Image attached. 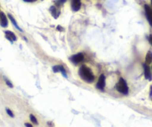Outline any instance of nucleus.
I'll use <instances>...</instances> for the list:
<instances>
[{
    "mask_svg": "<svg viewBox=\"0 0 152 127\" xmlns=\"http://www.w3.org/2000/svg\"><path fill=\"white\" fill-rule=\"evenodd\" d=\"M78 73H79L80 77H81L84 81H85L86 82H93V80H94L95 79L94 75H93L91 70L89 68H87V66H85V65H82V66L80 68Z\"/></svg>",
    "mask_w": 152,
    "mask_h": 127,
    "instance_id": "nucleus-1",
    "label": "nucleus"
},
{
    "mask_svg": "<svg viewBox=\"0 0 152 127\" xmlns=\"http://www.w3.org/2000/svg\"><path fill=\"white\" fill-rule=\"evenodd\" d=\"M116 90L122 94H128V84H127L126 81L124 79L121 78L119 79V82L116 84Z\"/></svg>",
    "mask_w": 152,
    "mask_h": 127,
    "instance_id": "nucleus-2",
    "label": "nucleus"
},
{
    "mask_svg": "<svg viewBox=\"0 0 152 127\" xmlns=\"http://www.w3.org/2000/svg\"><path fill=\"white\" fill-rule=\"evenodd\" d=\"M84 56L82 53H78V54H76V55H72V56L69 58V60L72 61V62L74 63L75 65H77V64H78V63L84 61Z\"/></svg>",
    "mask_w": 152,
    "mask_h": 127,
    "instance_id": "nucleus-3",
    "label": "nucleus"
},
{
    "mask_svg": "<svg viewBox=\"0 0 152 127\" xmlns=\"http://www.w3.org/2000/svg\"><path fill=\"white\" fill-rule=\"evenodd\" d=\"M145 11L146 17H147V20H148L149 24L152 27V8L149 5H145Z\"/></svg>",
    "mask_w": 152,
    "mask_h": 127,
    "instance_id": "nucleus-4",
    "label": "nucleus"
},
{
    "mask_svg": "<svg viewBox=\"0 0 152 127\" xmlns=\"http://www.w3.org/2000/svg\"><path fill=\"white\" fill-rule=\"evenodd\" d=\"M143 68H144L145 78L146 79L149 80V81H151L152 76L151 73V69L150 68H149L148 65H147V64H143Z\"/></svg>",
    "mask_w": 152,
    "mask_h": 127,
    "instance_id": "nucleus-5",
    "label": "nucleus"
},
{
    "mask_svg": "<svg viewBox=\"0 0 152 127\" xmlns=\"http://www.w3.org/2000/svg\"><path fill=\"white\" fill-rule=\"evenodd\" d=\"M104 87H105V76L104 75L102 74V75L100 76V77H99V81H98L97 84H96V87H97L98 89H99V90H104Z\"/></svg>",
    "mask_w": 152,
    "mask_h": 127,
    "instance_id": "nucleus-6",
    "label": "nucleus"
},
{
    "mask_svg": "<svg viewBox=\"0 0 152 127\" xmlns=\"http://www.w3.org/2000/svg\"><path fill=\"white\" fill-rule=\"evenodd\" d=\"M0 24L3 28L7 27L8 25V19H7L6 15L3 12H0Z\"/></svg>",
    "mask_w": 152,
    "mask_h": 127,
    "instance_id": "nucleus-7",
    "label": "nucleus"
},
{
    "mask_svg": "<svg viewBox=\"0 0 152 127\" xmlns=\"http://www.w3.org/2000/svg\"><path fill=\"white\" fill-rule=\"evenodd\" d=\"M81 0H72V8L74 11H78L81 8Z\"/></svg>",
    "mask_w": 152,
    "mask_h": 127,
    "instance_id": "nucleus-8",
    "label": "nucleus"
},
{
    "mask_svg": "<svg viewBox=\"0 0 152 127\" xmlns=\"http://www.w3.org/2000/svg\"><path fill=\"white\" fill-rule=\"evenodd\" d=\"M5 37L11 42L16 41V40H17V37H16V35L12 32H11V31H5Z\"/></svg>",
    "mask_w": 152,
    "mask_h": 127,
    "instance_id": "nucleus-9",
    "label": "nucleus"
},
{
    "mask_svg": "<svg viewBox=\"0 0 152 127\" xmlns=\"http://www.w3.org/2000/svg\"><path fill=\"white\" fill-rule=\"evenodd\" d=\"M50 12H51V14H52V15L53 16V17H55V19L58 18V16H59V14H60L59 10H58V8H57V7H55V6L51 7V8H50Z\"/></svg>",
    "mask_w": 152,
    "mask_h": 127,
    "instance_id": "nucleus-10",
    "label": "nucleus"
},
{
    "mask_svg": "<svg viewBox=\"0 0 152 127\" xmlns=\"http://www.w3.org/2000/svg\"><path fill=\"white\" fill-rule=\"evenodd\" d=\"M152 63V52L151 51H148L145 57V64L150 65Z\"/></svg>",
    "mask_w": 152,
    "mask_h": 127,
    "instance_id": "nucleus-11",
    "label": "nucleus"
},
{
    "mask_svg": "<svg viewBox=\"0 0 152 127\" xmlns=\"http://www.w3.org/2000/svg\"><path fill=\"white\" fill-rule=\"evenodd\" d=\"M8 17H9V19H10V20H11V23H12V24L14 25V26H15V27L17 28V29H18L19 31H20V32H22V31H23V30H22V29H20V26H18V24H17V22H16V20H14V17H12V15H11V14H8Z\"/></svg>",
    "mask_w": 152,
    "mask_h": 127,
    "instance_id": "nucleus-12",
    "label": "nucleus"
},
{
    "mask_svg": "<svg viewBox=\"0 0 152 127\" xmlns=\"http://www.w3.org/2000/svg\"><path fill=\"white\" fill-rule=\"evenodd\" d=\"M61 65H56V66H54L52 68V70L55 73H58V72H61Z\"/></svg>",
    "mask_w": 152,
    "mask_h": 127,
    "instance_id": "nucleus-13",
    "label": "nucleus"
},
{
    "mask_svg": "<svg viewBox=\"0 0 152 127\" xmlns=\"http://www.w3.org/2000/svg\"><path fill=\"white\" fill-rule=\"evenodd\" d=\"M30 119H31V120L32 123H35V124H38V122H37V120L36 117H35L33 115H30Z\"/></svg>",
    "mask_w": 152,
    "mask_h": 127,
    "instance_id": "nucleus-14",
    "label": "nucleus"
},
{
    "mask_svg": "<svg viewBox=\"0 0 152 127\" xmlns=\"http://www.w3.org/2000/svg\"><path fill=\"white\" fill-rule=\"evenodd\" d=\"M66 0H55V2L58 5H62Z\"/></svg>",
    "mask_w": 152,
    "mask_h": 127,
    "instance_id": "nucleus-15",
    "label": "nucleus"
},
{
    "mask_svg": "<svg viewBox=\"0 0 152 127\" xmlns=\"http://www.w3.org/2000/svg\"><path fill=\"white\" fill-rule=\"evenodd\" d=\"M5 83H6L7 85H8V87H11V88H12V87H13V84H12V83H11V81H9V80L7 79L6 78H5Z\"/></svg>",
    "mask_w": 152,
    "mask_h": 127,
    "instance_id": "nucleus-16",
    "label": "nucleus"
},
{
    "mask_svg": "<svg viewBox=\"0 0 152 127\" xmlns=\"http://www.w3.org/2000/svg\"><path fill=\"white\" fill-rule=\"evenodd\" d=\"M6 112H7V114H8V115H9L10 117H14V114H13V112H11V111L10 110V109H6Z\"/></svg>",
    "mask_w": 152,
    "mask_h": 127,
    "instance_id": "nucleus-17",
    "label": "nucleus"
},
{
    "mask_svg": "<svg viewBox=\"0 0 152 127\" xmlns=\"http://www.w3.org/2000/svg\"><path fill=\"white\" fill-rule=\"evenodd\" d=\"M148 41H149V43H151V46H152V34H151L150 35H149Z\"/></svg>",
    "mask_w": 152,
    "mask_h": 127,
    "instance_id": "nucleus-18",
    "label": "nucleus"
},
{
    "mask_svg": "<svg viewBox=\"0 0 152 127\" xmlns=\"http://www.w3.org/2000/svg\"><path fill=\"white\" fill-rule=\"evenodd\" d=\"M25 2H36L37 0H23Z\"/></svg>",
    "mask_w": 152,
    "mask_h": 127,
    "instance_id": "nucleus-19",
    "label": "nucleus"
},
{
    "mask_svg": "<svg viewBox=\"0 0 152 127\" xmlns=\"http://www.w3.org/2000/svg\"><path fill=\"white\" fill-rule=\"evenodd\" d=\"M150 97H152V86L151 87L150 89Z\"/></svg>",
    "mask_w": 152,
    "mask_h": 127,
    "instance_id": "nucleus-20",
    "label": "nucleus"
},
{
    "mask_svg": "<svg viewBox=\"0 0 152 127\" xmlns=\"http://www.w3.org/2000/svg\"><path fill=\"white\" fill-rule=\"evenodd\" d=\"M25 125H26V126L32 127V125H31V124H28V123H25Z\"/></svg>",
    "mask_w": 152,
    "mask_h": 127,
    "instance_id": "nucleus-21",
    "label": "nucleus"
},
{
    "mask_svg": "<svg viewBox=\"0 0 152 127\" xmlns=\"http://www.w3.org/2000/svg\"><path fill=\"white\" fill-rule=\"evenodd\" d=\"M151 5H152V0H151Z\"/></svg>",
    "mask_w": 152,
    "mask_h": 127,
    "instance_id": "nucleus-22",
    "label": "nucleus"
}]
</instances>
